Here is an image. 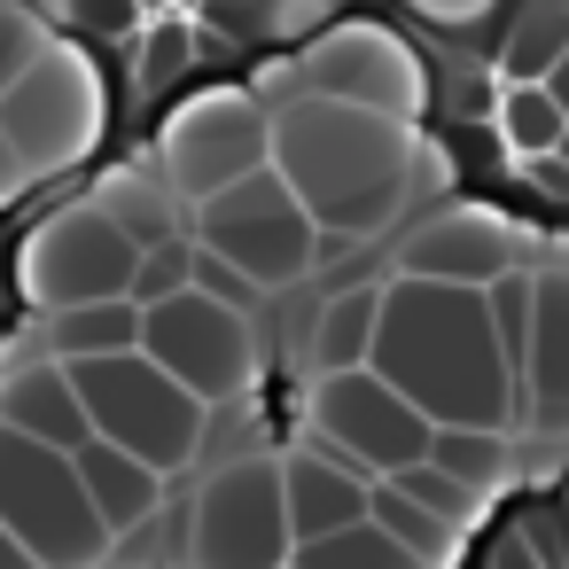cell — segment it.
I'll return each mask as SVG.
<instances>
[{"label": "cell", "instance_id": "30", "mask_svg": "<svg viewBox=\"0 0 569 569\" xmlns=\"http://www.w3.org/2000/svg\"><path fill=\"white\" fill-rule=\"evenodd\" d=\"M188 273H196V234L141 242V266H133V305H157V297L188 289Z\"/></svg>", "mask_w": 569, "mask_h": 569}, {"label": "cell", "instance_id": "7", "mask_svg": "<svg viewBox=\"0 0 569 569\" xmlns=\"http://www.w3.org/2000/svg\"><path fill=\"white\" fill-rule=\"evenodd\" d=\"M133 266H141V242L87 188L40 203L24 219V234H17V297H24V312L87 305V297H133Z\"/></svg>", "mask_w": 569, "mask_h": 569}, {"label": "cell", "instance_id": "39", "mask_svg": "<svg viewBox=\"0 0 569 569\" xmlns=\"http://www.w3.org/2000/svg\"><path fill=\"white\" fill-rule=\"evenodd\" d=\"M561 499H569V468H561Z\"/></svg>", "mask_w": 569, "mask_h": 569}, {"label": "cell", "instance_id": "1", "mask_svg": "<svg viewBox=\"0 0 569 569\" xmlns=\"http://www.w3.org/2000/svg\"><path fill=\"white\" fill-rule=\"evenodd\" d=\"M367 367H382L429 421H483V429L522 437V382H515V359L499 351L483 289L429 281V273H382Z\"/></svg>", "mask_w": 569, "mask_h": 569}, {"label": "cell", "instance_id": "9", "mask_svg": "<svg viewBox=\"0 0 569 569\" xmlns=\"http://www.w3.org/2000/svg\"><path fill=\"white\" fill-rule=\"evenodd\" d=\"M141 351L164 367V375H180L211 413H227V406H242L250 390H258V367H266V351H258V312L250 305H227V297H211V289H172V297H157V305H141Z\"/></svg>", "mask_w": 569, "mask_h": 569}, {"label": "cell", "instance_id": "19", "mask_svg": "<svg viewBox=\"0 0 569 569\" xmlns=\"http://www.w3.org/2000/svg\"><path fill=\"white\" fill-rule=\"evenodd\" d=\"M24 343H40L48 359H102L141 343V305L133 297H87V305H56V312H24Z\"/></svg>", "mask_w": 569, "mask_h": 569}, {"label": "cell", "instance_id": "32", "mask_svg": "<svg viewBox=\"0 0 569 569\" xmlns=\"http://www.w3.org/2000/svg\"><path fill=\"white\" fill-rule=\"evenodd\" d=\"M406 9L421 17V24H445V32H468V24H483L499 0H406Z\"/></svg>", "mask_w": 569, "mask_h": 569}, {"label": "cell", "instance_id": "3", "mask_svg": "<svg viewBox=\"0 0 569 569\" xmlns=\"http://www.w3.org/2000/svg\"><path fill=\"white\" fill-rule=\"evenodd\" d=\"M0 133L17 141L32 180H79L87 157H102V141H110V79H102L94 48L56 32L17 71V87L0 94Z\"/></svg>", "mask_w": 569, "mask_h": 569}, {"label": "cell", "instance_id": "21", "mask_svg": "<svg viewBox=\"0 0 569 569\" xmlns=\"http://www.w3.org/2000/svg\"><path fill=\"white\" fill-rule=\"evenodd\" d=\"M429 460L452 468L468 491L499 499L515 476H522V452H515V429H483V421H437L429 429Z\"/></svg>", "mask_w": 569, "mask_h": 569}, {"label": "cell", "instance_id": "40", "mask_svg": "<svg viewBox=\"0 0 569 569\" xmlns=\"http://www.w3.org/2000/svg\"><path fill=\"white\" fill-rule=\"evenodd\" d=\"M281 569H297V561H281Z\"/></svg>", "mask_w": 569, "mask_h": 569}, {"label": "cell", "instance_id": "35", "mask_svg": "<svg viewBox=\"0 0 569 569\" xmlns=\"http://www.w3.org/2000/svg\"><path fill=\"white\" fill-rule=\"evenodd\" d=\"M0 569H40V561H32V553H24V538H17V530H9V522H0Z\"/></svg>", "mask_w": 569, "mask_h": 569}, {"label": "cell", "instance_id": "14", "mask_svg": "<svg viewBox=\"0 0 569 569\" xmlns=\"http://www.w3.org/2000/svg\"><path fill=\"white\" fill-rule=\"evenodd\" d=\"M522 437H538V445H569V234H538V250H530Z\"/></svg>", "mask_w": 569, "mask_h": 569}, {"label": "cell", "instance_id": "24", "mask_svg": "<svg viewBox=\"0 0 569 569\" xmlns=\"http://www.w3.org/2000/svg\"><path fill=\"white\" fill-rule=\"evenodd\" d=\"M367 515H375V522H382V530H390V538H398L406 553H421L429 569H452V553H460V538H468V530L437 522V515H429L421 499H406V491H398L390 476H375V483H367Z\"/></svg>", "mask_w": 569, "mask_h": 569}, {"label": "cell", "instance_id": "20", "mask_svg": "<svg viewBox=\"0 0 569 569\" xmlns=\"http://www.w3.org/2000/svg\"><path fill=\"white\" fill-rule=\"evenodd\" d=\"M188 24H196V40L219 32L234 48L273 56V48H305L320 24H336V0H203V17H188Z\"/></svg>", "mask_w": 569, "mask_h": 569}, {"label": "cell", "instance_id": "17", "mask_svg": "<svg viewBox=\"0 0 569 569\" xmlns=\"http://www.w3.org/2000/svg\"><path fill=\"white\" fill-rule=\"evenodd\" d=\"M71 468H79V483L94 491L102 522L118 530V546L164 515V483H172V476L149 468L141 452H126V445H110V437H87V445H71Z\"/></svg>", "mask_w": 569, "mask_h": 569}, {"label": "cell", "instance_id": "4", "mask_svg": "<svg viewBox=\"0 0 569 569\" xmlns=\"http://www.w3.org/2000/svg\"><path fill=\"white\" fill-rule=\"evenodd\" d=\"M188 234H196L211 258H227L242 281H258L266 297L297 289L320 258H336V250H343V242H328V234H320V219L297 203V188L273 172V157H266L258 172H242L234 188H219V196L188 203Z\"/></svg>", "mask_w": 569, "mask_h": 569}, {"label": "cell", "instance_id": "29", "mask_svg": "<svg viewBox=\"0 0 569 569\" xmlns=\"http://www.w3.org/2000/svg\"><path fill=\"white\" fill-rule=\"evenodd\" d=\"M48 40H56V24L32 9V0H0V94L17 87V71H24Z\"/></svg>", "mask_w": 569, "mask_h": 569}, {"label": "cell", "instance_id": "6", "mask_svg": "<svg viewBox=\"0 0 569 569\" xmlns=\"http://www.w3.org/2000/svg\"><path fill=\"white\" fill-rule=\"evenodd\" d=\"M71 382H79V406H87L94 437L141 452L164 476H180L203 452V437H211V406L180 375H164L141 343L102 351V359H71Z\"/></svg>", "mask_w": 569, "mask_h": 569}, {"label": "cell", "instance_id": "37", "mask_svg": "<svg viewBox=\"0 0 569 569\" xmlns=\"http://www.w3.org/2000/svg\"><path fill=\"white\" fill-rule=\"evenodd\" d=\"M507 569H538V561H530V553H507Z\"/></svg>", "mask_w": 569, "mask_h": 569}, {"label": "cell", "instance_id": "26", "mask_svg": "<svg viewBox=\"0 0 569 569\" xmlns=\"http://www.w3.org/2000/svg\"><path fill=\"white\" fill-rule=\"evenodd\" d=\"M561 126H569V110L553 102L546 79H515V87L499 94V141H507L515 157H546V149L561 141Z\"/></svg>", "mask_w": 569, "mask_h": 569}, {"label": "cell", "instance_id": "27", "mask_svg": "<svg viewBox=\"0 0 569 569\" xmlns=\"http://www.w3.org/2000/svg\"><path fill=\"white\" fill-rule=\"evenodd\" d=\"M390 483H398L406 499H421V507H429L437 522H452V530H476V522H483V507H491L483 491H468V483H460L452 468H437L429 452H421V460H406V468H390Z\"/></svg>", "mask_w": 569, "mask_h": 569}, {"label": "cell", "instance_id": "23", "mask_svg": "<svg viewBox=\"0 0 569 569\" xmlns=\"http://www.w3.org/2000/svg\"><path fill=\"white\" fill-rule=\"evenodd\" d=\"M289 561H297V569H429V561L406 553L375 515H359V522H343V530H328V538H297Z\"/></svg>", "mask_w": 569, "mask_h": 569}, {"label": "cell", "instance_id": "5", "mask_svg": "<svg viewBox=\"0 0 569 569\" xmlns=\"http://www.w3.org/2000/svg\"><path fill=\"white\" fill-rule=\"evenodd\" d=\"M0 522L24 538L40 569H110L118 530L102 522L94 491L79 483L71 452L0 421Z\"/></svg>", "mask_w": 569, "mask_h": 569}, {"label": "cell", "instance_id": "22", "mask_svg": "<svg viewBox=\"0 0 569 569\" xmlns=\"http://www.w3.org/2000/svg\"><path fill=\"white\" fill-rule=\"evenodd\" d=\"M375 312H382V281L367 289H336L320 312H312V336H305V367L312 375H336V367H367L375 351Z\"/></svg>", "mask_w": 569, "mask_h": 569}, {"label": "cell", "instance_id": "25", "mask_svg": "<svg viewBox=\"0 0 569 569\" xmlns=\"http://www.w3.org/2000/svg\"><path fill=\"white\" fill-rule=\"evenodd\" d=\"M569 48V0H522L515 24H507V79H546Z\"/></svg>", "mask_w": 569, "mask_h": 569}, {"label": "cell", "instance_id": "38", "mask_svg": "<svg viewBox=\"0 0 569 569\" xmlns=\"http://www.w3.org/2000/svg\"><path fill=\"white\" fill-rule=\"evenodd\" d=\"M553 149H561V157H569V126H561V141H553Z\"/></svg>", "mask_w": 569, "mask_h": 569}, {"label": "cell", "instance_id": "11", "mask_svg": "<svg viewBox=\"0 0 569 569\" xmlns=\"http://www.w3.org/2000/svg\"><path fill=\"white\" fill-rule=\"evenodd\" d=\"M429 429L437 421L382 367H336V375H312V390H305V437H320L328 452L359 460L367 476H390V468L421 460Z\"/></svg>", "mask_w": 569, "mask_h": 569}, {"label": "cell", "instance_id": "8", "mask_svg": "<svg viewBox=\"0 0 569 569\" xmlns=\"http://www.w3.org/2000/svg\"><path fill=\"white\" fill-rule=\"evenodd\" d=\"M297 553L289 499H281V445L219 460L180 522V561L188 569H281Z\"/></svg>", "mask_w": 569, "mask_h": 569}, {"label": "cell", "instance_id": "28", "mask_svg": "<svg viewBox=\"0 0 569 569\" xmlns=\"http://www.w3.org/2000/svg\"><path fill=\"white\" fill-rule=\"evenodd\" d=\"M483 305H491L499 351L515 359V382H522V351H530V266H507V273L483 289Z\"/></svg>", "mask_w": 569, "mask_h": 569}, {"label": "cell", "instance_id": "36", "mask_svg": "<svg viewBox=\"0 0 569 569\" xmlns=\"http://www.w3.org/2000/svg\"><path fill=\"white\" fill-rule=\"evenodd\" d=\"M546 87H553V102H561V110H569V48H561V63H553V71H546Z\"/></svg>", "mask_w": 569, "mask_h": 569}, {"label": "cell", "instance_id": "18", "mask_svg": "<svg viewBox=\"0 0 569 569\" xmlns=\"http://www.w3.org/2000/svg\"><path fill=\"white\" fill-rule=\"evenodd\" d=\"M87 196L133 234V242H172V234H188V196L157 172V157L149 149H133V157H118V164H102L94 180H87Z\"/></svg>", "mask_w": 569, "mask_h": 569}, {"label": "cell", "instance_id": "31", "mask_svg": "<svg viewBox=\"0 0 569 569\" xmlns=\"http://www.w3.org/2000/svg\"><path fill=\"white\" fill-rule=\"evenodd\" d=\"M452 188H460V164H452V149L421 133V141H413V196H421V203H445Z\"/></svg>", "mask_w": 569, "mask_h": 569}, {"label": "cell", "instance_id": "16", "mask_svg": "<svg viewBox=\"0 0 569 569\" xmlns=\"http://www.w3.org/2000/svg\"><path fill=\"white\" fill-rule=\"evenodd\" d=\"M367 468L359 460H343V452H328L320 437H289L281 445V499H289V530L297 538H328V530H343V522H359L367 515Z\"/></svg>", "mask_w": 569, "mask_h": 569}, {"label": "cell", "instance_id": "15", "mask_svg": "<svg viewBox=\"0 0 569 569\" xmlns=\"http://www.w3.org/2000/svg\"><path fill=\"white\" fill-rule=\"evenodd\" d=\"M0 421L24 429V437H48V445H63V452L94 437V421H87V406H79L71 367H63V359H48L40 343H24V328H17V343H9V351H0Z\"/></svg>", "mask_w": 569, "mask_h": 569}, {"label": "cell", "instance_id": "2", "mask_svg": "<svg viewBox=\"0 0 569 569\" xmlns=\"http://www.w3.org/2000/svg\"><path fill=\"white\" fill-rule=\"evenodd\" d=\"M413 141H421L413 118L336 102V94H297L289 110H273V172L297 188V203L343 250L398 234V219L421 203Z\"/></svg>", "mask_w": 569, "mask_h": 569}, {"label": "cell", "instance_id": "34", "mask_svg": "<svg viewBox=\"0 0 569 569\" xmlns=\"http://www.w3.org/2000/svg\"><path fill=\"white\" fill-rule=\"evenodd\" d=\"M522 172H530L546 196H569V157H561V149H546V157H522Z\"/></svg>", "mask_w": 569, "mask_h": 569}, {"label": "cell", "instance_id": "13", "mask_svg": "<svg viewBox=\"0 0 569 569\" xmlns=\"http://www.w3.org/2000/svg\"><path fill=\"white\" fill-rule=\"evenodd\" d=\"M530 250H538V234L515 227L507 211H491V203H452V196H445L429 219H413V227L398 234L390 273H429V281L491 289L507 266H530Z\"/></svg>", "mask_w": 569, "mask_h": 569}, {"label": "cell", "instance_id": "12", "mask_svg": "<svg viewBox=\"0 0 569 569\" xmlns=\"http://www.w3.org/2000/svg\"><path fill=\"white\" fill-rule=\"evenodd\" d=\"M305 87L312 94H336V102H367V110H390V118H429V71L421 56L390 32V24H367V17H336L320 24L305 48Z\"/></svg>", "mask_w": 569, "mask_h": 569}, {"label": "cell", "instance_id": "10", "mask_svg": "<svg viewBox=\"0 0 569 569\" xmlns=\"http://www.w3.org/2000/svg\"><path fill=\"white\" fill-rule=\"evenodd\" d=\"M149 157H157V172L188 196V203H203V196H219V188H234L242 172H258L266 157H273V110L250 94V87H188L164 118H157V133H149Z\"/></svg>", "mask_w": 569, "mask_h": 569}, {"label": "cell", "instance_id": "33", "mask_svg": "<svg viewBox=\"0 0 569 569\" xmlns=\"http://www.w3.org/2000/svg\"><path fill=\"white\" fill-rule=\"evenodd\" d=\"M32 188H40V180H32V164L17 157V141H9V133H0V211H17Z\"/></svg>", "mask_w": 569, "mask_h": 569}]
</instances>
